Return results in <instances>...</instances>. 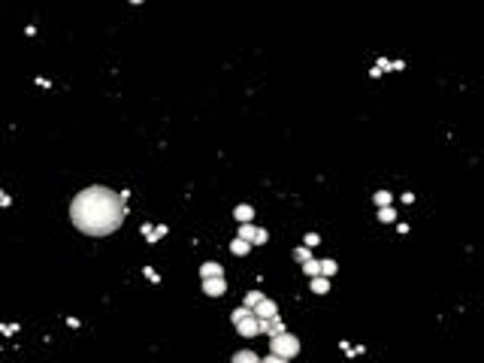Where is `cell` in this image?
Masks as SVG:
<instances>
[{"label":"cell","mask_w":484,"mask_h":363,"mask_svg":"<svg viewBox=\"0 0 484 363\" xmlns=\"http://www.w3.org/2000/svg\"><path fill=\"white\" fill-rule=\"evenodd\" d=\"M127 206L121 203V197L115 191L103 185H91L79 191L70 203V218H73L76 230H82L85 236H109L121 227Z\"/></svg>","instance_id":"1"},{"label":"cell","mask_w":484,"mask_h":363,"mask_svg":"<svg viewBox=\"0 0 484 363\" xmlns=\"http://www.w3.org/2000/svg\"><path fill=\"white\" fill-rule=\"evenodd\" d=\"M270 351L276 354V357H284V360H294L297 354H300V339L294 336V333H279V336H273L270 339Z\"/></svg>","instance_id":"2"},{"label":"cell","mask_w":484,"mask_h":363,"mask_svg":"<svg viewBox=\"0 0 484 363\" xmlns=\"http://www.w3.org/2000/svg\"><path fill=\"white\" fill-rule=\"evenodd\" d=\"M236 236L239 239H245V242H252V245H260V242H266V230H260V227H255L252 221H245V224H239V230H236Z\"/></svg>","instance_id":"3"},{"label":"cell","mask_w":484,"mask_h":363,"mask_svg":"<svg viewBox=\"0 0 484 363\" xmlns=\"http://www.w3.org/2000/svg\"><path fill=\"white\" fill-rule=\"evenodd\" d=\"M236 333H239V336H245V339L257 336V333H260V321H257L255 315H245V318L236 324Z\"/></svg>","instance_id":"4"},{"label":"cell","mask_w":484,"mask_h":363,"mask_svg":"<svg viewBox=\"0 0 484 363\" xmlns=\"http://www.w3.org/2000/svg\"><path fill=\"white\" fill-rule=\"evenodd\" d=\"M203 293L206 297H224L227 293V279H203Z\"/></svg>","instance_id":"5"},{"label":"cell","mask_w":484,"mask_h":363,"mask_svg":"<svg viewBox=\"0 0 484 363\" xmlns=\"http://www.w3.org/2000/svg\"><path fill=\"white\" fill-rule=\"evenodd\" d=\"M252 315L257 318V321H263V318H273V315H279V306L270 300V297H263L255 309H252Z\"/></svg>","instance_id":"6"},{"label":"cell","mask_w":484,"mask_h":363,"mask_svg":"<svg viewBox=\"0 0 484 363\" xmlns=\"http://www.w3.org/2000/svg\"><path fill=\"white\" fill-rule=\"evenodd\" d=\"M260 333H266V336H279V333H284V324H281V318L279 315H273V318H263L260 321Z\"/></svg>","instance_id":"7"},{"label":"cell","mask_w":484,"mask_h":363,"mask_svg":"<svg viewBox=\"0 0 484 363\" xmlns=\"http://www.w3.org/2000/svg\"><path fill=\"white\" fill-rule=\"evenodd\" d=\"M221 275H224V266L215 264V261H206L200 266V279H221Z\"/></svg>","instance_id":"8"},{"label":"cell","mask_w":484,"mask_h":363,"mask_svg":"<svg viewBox=\"0 0 484 363\" xmlns=\"http://www.w3.org/2000/svg\"><path fill=\"white\" fill-rule=\"evenodd\" d=\"M233 218H236L239 224H245V221H252V218H255V206H248V203H242V206H236V209H233Z\"/></svg>","instance_id":"9"},{"label":"cell","mask_w":484,"mask_h":363,"mask_svg":"<svg viewBox=\"0 0 484 363\" xmlns=\"http://www.w3.org/2000/svg\"><path fill=\"white\" fill-rule=\"evenodd\" d=\"M230 251L236 254V257H245L248 251H252V242H245V239H239V236H236V239L230 242Z\"/></svg>","instance_id":"10"},{"label":"cell","mask_w":484,"mask_h":363,"mask_svg":"<svg viewBox=\"0 0 484 363\" xmlns=\"http://www.w3.org/2000/svg\"><path fill=\"white\" fill-rule=\"evenodd\" d=\"M230 363H260V357H257L255 351H248V348H245V351H236V354H233Z\"/></svg>","instance_id":"11"},{"label":"cell","mask_w":484,"mask_h":363,"mask_svg":"<svg viewBox=\"0 0 484 363\" xmlns=\"http://www.w3.org/2000/svg\"><path fill=\"white\" fill-rule=\"evenodd\" d=\"M303 272H306L309 279L321 275V261H315V257H309V261H303Z\"/></svg>","instance_id":"12"},{"label":"cell","mask_w":484,"mask_h":363,"mask_svg":"<svg viewBox=\"0 0 484 363\" xmlns=\"http://www.w3.org/2000/svg\"><path fill=\"white\" fill-rule=\"evenodd\" d=\"M372 203L379 206V209H382V206H390V203H393V194H390V191H375V194H372Z\"/></svg>","instance_id":"13"},{"label":"cell","mask_w":484,"mask_h":363,"mask_svg":"<svg viewBox=\"0 0 484 363\" xmlns=\"http://www.w3.org/2000/svg\"><path fill=\"white\" fill-rule=\"evenodd\" d=\"M312 290H315V293H327V290H330V279H324V275H315V279H312Z\"/></svg>","instance_id":"14"},{"label":"cell","mask_w":484,"mask_h":363,"mask_svg":"<svg viewBox=\"0 0 484 363\" xmlns=\"http://www.w3.org/2000/svg\"><path fill=\"white\" fill-rule=\"evenodd\" d=\"M379 221H382V224L397 221V209H393V206H382V209H379Z\"/></svg>","instance_id":"15"},{"label":"cell","mask_w":484,"mask_h":363,"mask_svg":"<svg viewBox=\"0 0 484 363\" xmlns=\"http://www.w3.org/2000/svg\"><path fill=\"white\" fill-rule=\"evenodd\" d=\"M260 300H263V293H260V290H248V293H245V309H255Z\"/></svg>","instance_id":"16"},{"label":"cell","mask_w":484,"mask_h":363,"mask_svg":"<svg viewBox=\"0 0 484 363\" xmlns=\"http://www.w3.org/2000/svg\"><path fill=\"white\" fill-rule=\"evenodd\" d=\"M321 275H324V279H333L336 275V261H321Z\"/></svg>","instance_id":"17"},{"label":"cell","mask_w":484,"mask_h":363,"mask_svg":"<svg viewBox=\"0 0 484 363\" xmlns=\"http://www.w3.org/2000/svg\"><path fill=\"white\" fill-rule=\"evenodd\" d=\"M294 257H297V261L303 264V261H309V257H315V254H312V248H306V245H300V248H294Z\"/></svg>","instance_id":"18"},{"label":"cell","mask_w":484,"mask_h":363,"mask_svg":"<svg viewBox=\"0 0 484 363\" xmlns=\"http://www.w3.org/2000/svg\"><path fill=\"white\" fill-rule=\"evenodd\" d=\"M245 315H252V309H245V306H239V309H233V315H230V321H233V324H239V321H242Z\"/></svg>","instance_id":"19"},{"label":"cell","mask_w":484,"mask_h":363,"mask_svg":"<svg viewBox=\"0 0 484 363\" xmlns=\"http://www.w3.org/2000/svg\"><path fill=\"white\" fill-rule=\"evenodd\" d=\"M318 242H321V236H318V233H306V248L318 245Z\"/></svg>","instance_id":"20"},{"label":"cell","mask_w":484,"mask_h":363,"mask_svg":"<svg viewBox=\"0 0 484 363\" xmlns=\"http://www.w3.org/2000/svg\"><path fill=\"white\" fill-rule=\"evenodd\" d=\"M260 363H291V360H284V357H276V354H266Z\"/></svg>","instance_id":"21"},{"label":"cell","mask_w":484,"mask_h":363,"mask_svg":"<svg viewBox=\"0 0 484 363\" xmlns=\"http://www.w3.org/2000/svg\"><path fill=\"white\" fill-rule=\"evenodd\" d=\"M146 279H149V282H160V279H157V272H154L152 266H146Z\"/></svg>","instance_id":"22"},{"label":"cell","mask_w":484,"mask_h":363,"mask_svg":"<svg viewBox=\"0 0 484 363\" xmlns=\"http://www.w3.org/2000/svg\"><path fill=\"white\" fill-rule=\"evenodd\" d=\"M130 3H142V0H130Z\"/></svg>","instance_id":"23"}]
</instances>
